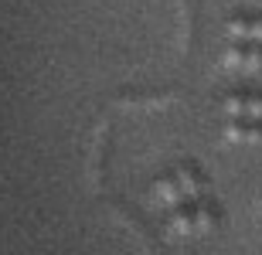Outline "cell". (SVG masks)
<instances>
[{
  "label": "cell",
  "mask_w": 262,
  "mask_h": 255,
  "mask_svg": "<svg viewBox=\"0 0 262 255\" xmlns=\"http://www.w3.org/2000/svg\"><path fill=\"white\" fill-rule=\"evenodd\" d=\"M225 140L228 143H262V119H228Z\"/></svg>",
  "instance_id": "cell-2"
},
{
  "label": "cell",
  "mask_w": 262,
  "mask_h": 255,
  "mask_svg": "<svg viewBox=\"0 0 262 255\" xmlns=\"http://www.w3.org/2000/svg\"><path fill=\"white\" fill-rule=\"evenodd\" d=\"M225 31L232 41H252V17H232Z\"/></svg>",
  "instance_id": "cell-7"
},
{
  "label": "cell",
  "mask_w": 262,
  "mask_h": 255,
  "mask_svg": "<svg viewBox=\"0 0 262 255\" xmlns=\"http://www.w3.org/2000/svg\"><path fill=\"white\" fill-rule=\"evenodd\" d=\"M154 201L164 211H170V207H177L181 201H187L184 197V191H181V184H177V177L170 174V177H157L154 180Z\"/></svg>",
  "instance_id": "cell-4"
},
{
  "label": "cell",
  "mask_w": 262,
  "mask_h": 255,
  "mask_svg": "<svg viewBox=\"0 0 262 255\" xmlns=\"http://www.w3.org/2000/svg\"><path fill=\"white\" fill-rule=\"evenodd\" d=\"M194 221H198V231H214L218 228V207L208 197H198L194 201Z\"/></svg>",
  "instance_id": "cell-5"
},
{
  "label": "cell",
  "mask_w": 262,
  "mask_h": 255,
  "mask_svg": "<svg viewBox=\"0 0 262 255\" xmlns=\"http://www.w3.org/2000/svg\"><path fill=\"white\" fill-rule=\"evenodd\" d=\"M174 177H177V184H181L187 201H198V197L208 194V177H204L194 164H181V167L174 170Z\"/></svg>",
  "instance_id": "cell-1"
},
{
  "label": "cell",
  "mask_w": 262,
  "mask_h": 255,
  "mask_svg": "<svg viewBox=\"0 0 262 255\" xmlns=\"http://www.w3.org/2000/svg\"><path fill=\"white\" fill-rule=\"evenodd\" d=\"M225 112H228V119H249V96L245 92L225 96Z\"/></svg>",
  "instance_id": "cell-6"
},
{
  "label": "cell",
  "mask_w": 262,
  "mask_h": 255,
  "mask_svg": "<svg viewBox=\"0 0 262 255\" xmlns=\"http://www.w3.org/2000/svg\"><path fill=\"white\" fill-rule=\"evenodd\" d=\"M167 225L174 235H198V221H194V201H181L177 207L167 211Z\"/></svg>",
  "instance_id": "cell-3"
}]
</instances>
